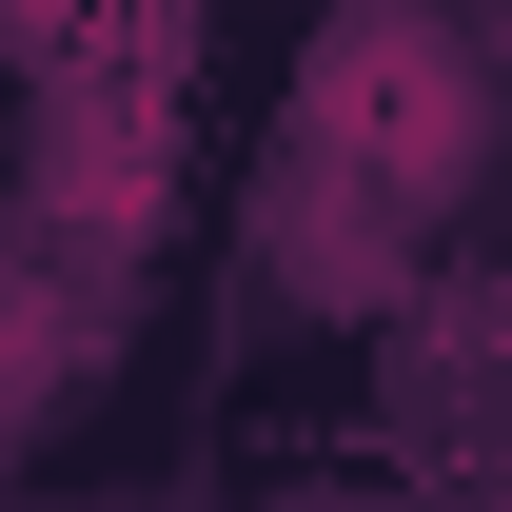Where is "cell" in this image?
Returning <instances> with one entry per match:
<instances>
[{
  "label": "cell",
  "mask_w": 512,
  "mask_h": 512,
  "mask_svg": "<svg viewBox=\"0 0 512 512\" xmlns=\"http://www.w3.org/2000/svg\"><path fill=\"white\" fill-rule=\"evenodd\" d=\"M296 276H316V296H375V276H394V197L316 158V178H296Z\"/></svg>",
  "instance_id": "cell-1"
}]
</instances>
